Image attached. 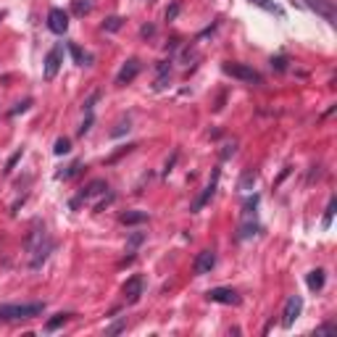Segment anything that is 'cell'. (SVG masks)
<instances>
[{
    "label": "cell",
    "instance_id": "cell-31",
    "mask_svg": "<svg viewBox=\"0 0 337 337\" xmlns=\"http://www.w3.org/2000/svg\"><path fill=\"white\" fill-rule=\"evenodd\" d=\"M124 329H126V319H119V321H113L111 327H106V334L113 337V334H119V332H124Z\"/></svg>",
    "mask_w": 337,
    "mask_h": 337
},
{
    "label": "cell",
    "instance_id": "cell-15",
    "mask_svg": "<svg viewBox=\"0 0 337 337\" xmlns=\"http://www.w3.org/2000/svg\"><path fill=\"white\" fill-rule=\"evenodd\" d=\"M324 282H327V274H324V269H313L306 277V285H308L311 293H319V290L324 287Z\"/></svg>",
    "mask_w": 337,
    "mask_h": 337
},
{
    "label": "cell",
    "instance_id": "cell-22",
    "mask_svg": "<svg viewBox=\"0 0 337 337\" xmlns=\"http://www.w3.org/2000/svg\"><path fill=\"white\" fill-rule=\"evenodd\" d=\"M79 169H82V161H72L63 171H58L55 174V179H72V177H77L79 174Z\"/></svg>",
    "mask_w": 337,
    "mask_h": 337
},
{
    "label": "cell",
    "instance_id": "cell-4",
    "mask_svg": "<svg viewBox=\"0 0 337 337\" xmlns=\"http://www.w3.org/2000/svg\"><path fill=\"white\" fill-rule=\"evenodd\" d=\"M219 177H222V169H219V166H214L208 184L203 187V192L195 197V203L190 206V211H192V214H197V211H200V208H203V206H206V203H208V200H211V197L216 195V190H219Z\"/></svg>",
    "mask_w": 337,
    "mask_h": 337
},
{
    "label": "cell",
    "instance_id": "cell-14",
    "mask_svg": "<svg viewBox=\"0 0 337 337\" xmlns=\"http://www.w3.org/2000/svg\"><path fill=\"white\" fill-rule=\"evenodd\" d=\"M306 6L311 11H316V14H321L324 19L329 21V24H334V8H332L329 0H306Z\"/></svg>",
    "mask_w": 337,
    "mask_h": 337
},
{
    "label": "cell",
    "instance_id": "cell-40",
    "mask_svg": "<svg viewBox=\"0 0 337 337\" xmlns=\"http://www.w3.org/2000/svg\"><path fill=\"white\" fill-rule=\"evenodd\" d=\"M169 85V74H158V82L153 85V90H164Z\"/></svg>",
    "mask_w": 337,
    "mask_h": 337
},
{
    "label": "cell",
    "instance_id": "cell-6",
    "mask_svg": "<svg viewBox=\"0 0 337 337\" xmlns=\"http://www.w3.org/2000/svg\"><path fill=\"white\" fill-rule=\"evenodd\" d=\"M206 298L211 303H222V306H240V300H242L235 287H211L206 293Z\"/></svg>",
    "mask_w": 337,
    "mask_h": 337
},
{
    "label": "cell",
    "instance_id": "cell-38",
    "mask_svg": "<svg viewBox=\"0 0 337 337\" xmlns=\"http://www.w3.org/2000/svg\"><path fill=\"white\" fill-rule=\"evenodd\" d=\"M179 16V3H171L169 8H166V21H174Z\"/></svg>",
    "mask_w": 337,
    "mask_h": 337
},
{
    "label": "cell",
    "instance_id": "cell-19",
    "mask_svg": "<svg viewBox=\"0 0 337 337\" xmlns=\"http://www.w3.org/2000/svg\"><path fill=\"white\" fill-rule=\"evenodd\" d=\"M72 316H74V313H55L53 319L45 321V332H55V329H61L63 324H66L69 319H72Z\"/></svg>",
    "mask_w": 337,
    "mask_h": 337
},
{
    "label": "cell",
    "instance_id": "cell-34",
    "mask_svg": "<svg viewBox=\"0 0 337 337\" xmlns=\"http://www.w3.org/2000/svg\"><path fill=\"white\" fill-rule=\"evenodd\" d=\"M98 100H100V90H95V92H92V95H90V98H87V100L82 103V108H85V113H90L92 108H95V103H98Z\"/></svg>",
    "mask_w": 337,
    "mask_h": 337
},
{
    "label": "cell",
    "instance_id": "cell-39",
    "mask_svg": "<svg viewBox=\"0 0 337 337\" xmlns=\"http://www.w3.org/2000/svg\"><path fill=\"white\" fill-rule=\"evenodd\" d=\"M337 332V324H321V327H316V334H334Z\"/></svg>",
    "mask_w": 337,
    "mask_h": 337
},
{
    "label": "cell",
    "instance_id": "cell-9",
    "mask_svg": "<svg viewBox=\"0 0 337 337\" xmlns=\"http://www.w3.org/2000/svg\"><path fill=\"white\" fill-rule=\"evenodd\" d=\"M106 190H108V184H106V179H92L87 187H82V192H79V197H74L72 203V208H79L82 206V200H90L92 195H106Z\"/></svg>",
    "mask_w": 337,
    "mask_h": 337
},
{
    "label": "cell",
    "instance_id": "cell-35",
    "mask_svg": "<svg viewBox=\"0 0 337 337\" xmlns=\"http://www.w3.org/2000/svg\"><path fill=\"white\" fill-rule=\"evenodd\" d=\"M113 200H116V192H108L106 197H103V200H98V203H95V211H103V208H106V206H111Z\"/></svg>",
    "mask_w": 337,
    "mask_h": 337
},
{
    "label": "cell",
    "instance_id": "cell-2",
    "mask_svg": "<svg viewBox=\"0 0 337 337\" xmlns=\"http://www.w3.org/2000/svg\"><path fill=\"white\" fill-rule=\"evenodd\" d=\"M45 311L42 300L34 303H3L0 306V321H29Z\"/></svg>",
    "mask_w": 337,
    "mask_h": 337
},
{
    "label": "cell",
    "instance_id": "cell-1",
    "mask_svg": "<svg viewBox=\"0 0 337 337\" xmlns=\"http://www.w3.org/2000/svg\"><path fill=\"white\" fill-rule=\"evenodd\" d=\"M55 250V240L50 237L48 227L42 222H34L27 235V253H29V269H40L48 261V255Z\"/></svg>",
    "mask_w": 337,
    "mask_h": 337
},
{
    "label": "cell",
    "instance_id": "cell-27",
    "mask_svg": "<svg viewBox=\"0 0 337 337\" xmlns=\"http://www.w3.org/2000/svg\"><path fill=\"white\" fill-rule=\"evenodd\" d=\"M287 63H290V58H287L285 53H280V55L272 58V69H274L277 74H285V72H287Z\"/></svg>",
    "mask_w": 337,
    "mask_h": 337
},
{
    "label": "cell",
    "instance_id": "cell-20",
    "mask_svg": "<svg viewBox=\"0 0 337 337\" xmlns=\"http://www.w3.org/2000/svg\"><path fill=\"white\" fill-rule=\"evenodd\" d=\"M334 211H337V197L332 195L327 208H324V219H321V229H329L332 227V219H334Z\"/></svg>",
    "mask_w": 337,
    "mask_h": 337
},
{
    "label": "cell",
    "instance_id": "cell-28",
    "mask_svg": "<svg viewBox=\"0 0 337 337\" xmlns=\"http://www.w3.org/2000/svg\"><path fill=\"white\" fill-rule=\"evenodd\" d=\"M124 27V19L121 16H108L106 21H103V32H119Z\"/></svg>",
    "mask_w": 337,
    "mask_h": 337
},
{
    "label": "cell",
    "instance_id": "cell-8",
    "mask_svg": "<svg viewBox=\"0 0 337 337\" xmlns=\"http://www.w3.org/2000/svg\"><path fill=\"white\" fill-rule=\"evenodd\" d=\"M214 266H216V250H200L192 261V272L197 277H206L214 272Z\"/></svg>",
    "mask_w": 337,
    "mask_h": 337
},
{
    "label": "cell",
    "instance_id": "cell-17",
    "mask_svg": "<svg viewBox=\"0 0 337 337\" xmlns=\"http://www.w3.org/2000/svg\"><path fill=\"white\" fill-rule=\"evenodd\" d=\"M148 222V211H126L121 214V224L134 227V224H145Z\"/></svg>",
    "mask_w": 337,
    "mask_h": 337
},
{
    "label": "cell",
    "instance_id": "cell-29",
    "mask_svg": "<svg viewBox=\"0 0 337 337\" xmlns=\"http://www.w3.org/2000/svg\"><path fill=\"white\" fill-rule=\"evenodd\" d=\"M129 129H132V121H129V116H126V119H121V121L111 129V137H121L124 132H129Z\"/></svg>",
    "mask_w": 337,
    "mask_h": 337
},
{
    "label": "cell",
    "instance_id": "cell-37",
    "mask_svg": "<svg viewBox=\"0 0 337 337\" xmlns=\"http://www.w3.org/2000/svg\"><path fill=\"white\" fill-rule=\"evenodd\" d=\"M29 106H32V100H24V103H16V108H11V116H19V113H24V111H29Z\"/></svg>",
    "mask_w": 337,
    "mask_h": 337
},
{
    "label": "cell",
    "instance_id": "cell-26",
    "mask_svg": "<svg viewBox=\"0 0 337 337\" xmlns=\"http://www.w3.org/2000/svg\"><path fill=\"white\" fill-rule=\"evenodd\" d=\"M145 242V232H132L129 240H126V253H134Z\"/></svg>",
    "mask_w": 337,
    "mask_h": 337
},
{
    "label": "cell",
    "instance_id": "cell-36",
    "mask_svg": "<svg viewBox=\"0 0 337 337\" xmlns=\"http://www.w3.org/2000/svg\"><path fill=\"white\" fill-rule=\"evenodd\" d=\"M153 34H156V24H143V27H140V37H143V40L153 37Z\"/></svg>",
    "mask_w": 337,
    "mask_h": 337
},
{
    "label": "cell",
    "instance_id": "cell-11",
    "mask_svg": "<svg viewBox=\"0 0 337 337\" xmlns=\"http://www.w3.org/2000/svg\"><path fill=\"white\" fill-rule=\"evenodd\" d=\"M48 29L53 34H66L69 29V14L63 8H50L48 11Z\"/></svg>",
    "mask_w": 337,
    "mask_h": 337
},
{
    "label": "cell",
    "instance_id": "cell-5",
    "mask_svg": "<svg viewBox=\"0 0 337 337\" xmlns=\"http://www.w3.org/2000/svg\"><path fill=\"white\" fill-rule=\"evenodd\" d=\"M61 63H63V45L58 42L55 48L45 55V66H42V77L48 79V82H53V79L58 77V72H61Z\"/></svg>",
    "mask_w": 337,
    "mask_h": 337
},
{
    "label": "cell",
    "instance_id": "cell-10",
    "mask_svg": "<svg viewBox=\"0 0 337 337\" xmlns=\"http://www.w3.org/2000/svg\"><path fill=\"white\" fill-rule=\"evenodd\" d=\"M143 287H145V282H143V277H140V274L129 277V280L124 282V290H121V293H124V298H126V303H129V306H134L137 300L143 298Z\"/></svg>",
    "mask_w": 337,
    "mask_h": 337
},
{
    "label": "cell",
    "instance_id": "cell-3",
    "mask_svg": "<svg viewBox=\"0 0 337 337\" xmlns=\"http://www.w3.org/2000/svg\"><path fill=\"white\" fill-rule=\"evenodd\" d=\"M222 72L232 79H240V82H245V85H261V74L255 72L253 66L248 63H224L222 66Z\"/></svg>",
    "mask_w": 337,
    "mask_h": 337
},
{
    "label": "cell",
    "instance_id": "cell-24",
    "mask_svg": "<svg viewBox=\"0 0 337 337\" xmlns=\"http://www.w3.org/2000/svg\"><path fill=\"white\" fill-rule=\"evenodd\" d=\"M92 11V0H74L72 3V14L74 16H87Z\"/></svg>",
    "mask_w": 337,
    "mask_h": 337
},
{
    "label": "cell",
    "instance_id": "cell-21",
    "mask_svg": "<svg viewBox=\"0 0 337 337\" xmlns=\"http://www.w3.org/2000/svg\"><path fill=\"white\" fill-rule=\"evenodd\" d=\"M255 179H258V174H255V171H245V174L240 177V182H237V190H240V192H250L253 184H255Z\"/></svg>",
    "mask_w": 337,
    "mask_h": 337
},
{
    "label": "cell",
    "instance_id": "cell-18",
    "mask_svg": "<svg viewBox=\"0 0 337 337\" xmlns=\"http://www.w3.org/2000/svg\"><path fill=\"white\" fill-rule=\"evenodd\" d=\"M248 3L258 6L261 11H266V14H274V16H285V8H282V6H277L274 0H248Z\"/></svg>",
    "mask_w": 337,
    "mask_h": 337
},
{
    "label": "cell",
    "instance_id": "cell-32",
    "mask_svg": "<svg viewBox=\"0 0 337 337\" xmlns=\"http://www.w3.org/2000/svg\"><path fill=\"white\" fill-rule=\"evenodd\" d=\"M235 153H237V140H232V143H224V148H222V161L232 158Z\"/></svg>",
    "mask_w": 337,
    "mask_h": 337
},
{
    "label": "cell",
    "instance_id": "cell-33",
    "mask_svg": "<svg viewBox=\"0 0 337 337\" xmlns=\"http://www.w3.org/2000/svg\"><path fill=\"white\" fill-rule=\"evenodd\" d=\"M21 156H24V148H19L16 153H14V156L8 158V164H6V174H11V171H14V166H16L19 161H21Z\"/></svg>",
    "mask_w": 337,
    "mask_h": 337
},
{
    "label": "cell",
    "instance_id": "cell-43",
    "mask_svg": "<svg viewBox=\"0 0 337 337\" xmlns=\"http://www.w3.org/2000/svg\"><path fill=\"white\" fill-rule=\"evenodd\" d=\"M148 3H156V0H148Z\"/></svg>",
    "mask_w": 337,
    "mask_h": 337
},
{
    "label": "cell",
    "instance_id": "cell-13",
    "mask_svg": "<svg viewBox=\"0 0 337 337\" xmlns=\"http://www.w3.org/2000/svg\"><path fill=\"white\" fill-rule=\"evenodd\" d=\"M261 232V224H258V219L255 216H242V222L237 227V240H250L255 237Z\"/></svg>",
    "mask_w": 337,
    "mask_h": 337
},
{
    "label": "cell",
    "instance_id": "cell-7",
    "mask_svg": "<svg viewBox=\"0 0 337 337\" xmlns=\"http://www.w3.org/2000/svg\"><path fill=\"white\" fill-rule=\"evenodd\" d=\"M300 311H303V298H300V295H290L285 300V308H282V327L285 329H290L298 321Z\"/></svg>",
    "mask_w": 337,
    "mask_h": 337
},
{
    "label": "cell",
    "instance_id": "cell-42",
    "mask_svg": "<svg viewBox=\"0 0 337 337\" xmlns=\"http://www.w3.org/2000/svg\"><path fill=\"white\" fill-rule=\"evenodd\" d=\"M177 156H179V153H171V158L166 161V166H164V174H169V171L174 169V164H177Z\"/></svg>",
    "mask_w": 337,
    "mask_h": 337
},
{
    "label": "cell",
    "instance_id": "cell-41",
    "mask_svg": "<svg viewBox=\"0 0 337 337\" xmlns=\"http://www.w3.org/2000/svg\"><path fill=\"white\" fill-rule=\"evenodd\" d=\"M156 72H158V74H169V72H171V61H161V63L156 66Z\"/></svg>",
    "mask_w": 337,
    "mask_h": 337
},
{
    "label": "cell",
    "instance_id": "cell-16",
    "mask_svg": "<svg viewBox=\"0 0 337 337\" xmlns=\"http://www.w3.org/2000/svg\"><path fill=\"white\" fill-rule=\"evenodd\" d=\"M66 48H69V53H72V58H74L77 66H90V63H92V55H90V53H82V48H79L77 42H69Z\"/></svg>",
    "mask_w": 337,
    "mask_h": 337
},
{
    "label": "cell",
    "instance_id": "cell-30",
    "mask_svg": "<svg viewBox=\"0 0 337 337\" xmlns=\"http://www.w3.org/2000/svg\"><path fill=\"white\" fill-rule=\"evenodd\" d=\"M92 124H95V113H92V111H90V113L85 116V121H82V126H79V129H77V132H79V134H82V137H85V134H87V132L92 129Z\"/></svg>",
    "mask_w": 337,
    "mask_h": 337
},
{
    "label": "cell",
    "instance_id": "cell-12",
    "mask_svg": "<svg viewBox=\"0 0 337 337\" xmlns=\"http://www.w3.org/2000/svg\"><path fill=\"white\" fill-rule=\"evenodd\" d=\"M140 69H143L140 58H129V61H126V63L121 66V72L116 74V85H119V87H124V85L134 82V77L140 74Z\"/></svg>",
    "mask_w": 337,
    "mask_h": 337
},
{
    "label": "cell",
    "instance_id": "cell-23",
    "mask_svg": "<svg viewBox=\"0 0 337 337\" xmlns=\"http://www.w3.org/2000/svg\"><path fill=\"white\" fill-rule=\"evenodd\" d=\"M258 200H261V197L258 195H248L245 197V203H242V216H255V208H258Z\"/></svg>",
    "mask_w": 337,
    "mask_h": 337
},
{
    "label": "cell",
    "instance_id": "cell-25",
    "mask_svg": "<svg viewBox=\"0 0 337 337\" xmlns=\"http://www.w3.org/2000/svg\"><path fill=\"white\" fill-rule=\"evenodd\" d=\"M53 153L55 156H69L72 153V140H69V137H58L55 145H53Z\"/></svg>",
    "mask_w": 337,
    "mask_h": 337
}]
</instances>
